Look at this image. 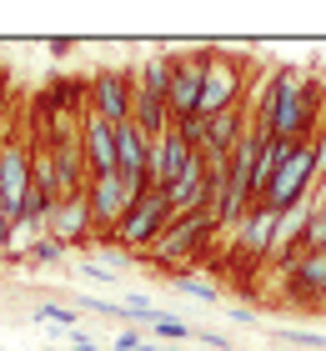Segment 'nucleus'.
<instances>
[{"label":"nucleus","instance_id":"obj_1","mask_svg":"<svg viewBox=\"0 0 326 351\" xmlns=\"http://www.w3.org/2000/svg\"><path fill=\"white\" fill-rule=\"evenodd\" d=\"M312 186H316V151H312V141H296L291 156H286V166L276 171V181H271V191H266V201H261V206H271V211H296Z\"/></svg>","mask_w":326,"mask_h":351},{"label":"nucleus","instance_id":"obj_2","mask_svg":"<svg viewBox=\"0 0 326 351\" xmlns=\"http://www.w3.org/2000/svg\"><path fill=\"white\" fill-rule=\"evenodd\" d=\"M130 106H136V66L121 71V66H106L91 75V116H101L106 125H126L130 121Z\"/></svg>","mask_w":326,"mask_h":351},{"label":"nucleus","instance_id":"obj_3","mask_svg":"<svg viewBox=\"0 0 326 351\" xmlns=\"http://www.w3.org/2000/svg\"><path fill=\"white\" fill-rule=\"evenodd\" d=\"M171 216H176V211H171V196H166V191H145V196L130 206V216L121 221L116 231H110V241H116L121 251H130V246H151L156 236L171 226Z\"/></svg>","mask_w":326,"mask_h":351},{"label":"nucleus","instance_id":"obj_4","mask_svg":"<svg viewBox=\"0 0 326 351\" xmlns=\"http://www.w3.org/2000/svg\"><path fill=\"white\" fill-rule=\"evenodd\" d=\"M241 90H246V75H241V56L211 51L206 56V90H201V110L196 116H221V110L241 106Z\"/></svg>","mask_w":326,"mask_h":351},{"label":"nucleus","instance_id":"obj_5","mask_svg":"<svg viewBox=\"0 0 326 351\" xmlns=\"http://www.w3.org/2000/svg\"><path fill=\"white\" fill-rule=\"evenodd\" d=\"M30 156L36 146H25V141H0V206H5L10 221L25 216V196H30Z\"/></svg>","mask_w":326,"mask_h":351},{"label":"nucleus","instance_id":"obj_6","mask_svg":"<svg viewBox=\"0 0 326 351\" xmlns=\"http://www.w3.org/2000/svg\"><path fill=\"white\" fill-rule=\"evenodd\" d=\"M86 196H91V216H95V226L110 236V231H116L121 221L130 216V206L141 201V191H130L121 176H91Z\"/></svg>","mask_w":326,"mask_h":351},{"label":"nucleus","instance_id":"obj_7","mask_svg":"<svg viewBox=\"0 0 326 351\" xmlns=\"http://www.w3.org/2000/svg\"><path fill=\"white\" fill-rule=\"evenodd\" d=\"M196 156H201V151H191L181 131H166L161 141H151V171H145V186H151V191H171L191 171Z\"/></svg>","mask_w":326,"mask_h":351},{"label":"nucleus","instance_id":"obj_8","mask_svg":"<svg viewBox=\"0 0 326 351\" xmlns=\"http://www.w3.org/2000/svg\"><path fill=\"white\" fill-rule=\"evenodd\" d=\"M206 56H211V51H181V56H176V66H171V110H176V121L201 110Z\"/></svg>","mask_w":326,"mask_h":351},{"label":"nucleus","instance_id":"obj_9","mask_svg":"<svg viewBox=\"0 0 326 351\" xmlns=\"http://www.w3.org/2000/svg\"><path fill=\"white\" fill-rule=\"evenodd\" d=\"M80 151H86L91 176H116V125H106L101 116H80Z\"/></svg>","mask_w":326,"mask_h":351},{"label":"nucleus","instance_id":"obj_10","mask_svg":"<svg viewBox=\"0 0 326 351\" xmlns=\"http://www.w3.org/2000/svg\"><path fill=\"white\" fill-rule=\"evenodd\" d=\"M91 226H95V216H91V196H65V201H56L51 221H45V231H51L60 246H80V241L91 236Z\"/></svg>","mask_w":326,"mask_h":351},{"label":"nucleus","instance_id":"obj_11","mask_svg":"<svg viewBox=\"0 0 326 351\" xmlns=\"http://www.w3.org/2000/svg\"><path fill=\"white\" fill-rule=\"evenodd\" d=\"M276 216H281V211H271V206H251V211L241 216V226H236V246L246 251V256H271Z\"/></svg>","mask_w":326,"mask_h":351},{"label":"nucleus","instance_id":"obj_12","mask_svg":"<svg viewBox=\"0 0 326 351\" xmlns=\"http://www.w3.org/2000/svg\"><path fill=\"white\" fill-rule=\"evenodd\" d=\"M286 271H291V296L296 301H321V291H326V251H306V256H296Z\"/></svg>","mask_w":326,"mask_h":351},{"label":"nucleus","instance_id":"obj_13","mask_svg":"<svg viewBox=\"0 0 326 351\" xmlns=\"http://www.w3.org/2000/svg\"><path fill=\"white\" fill-rule=\"evenodd\" d=\"M301 231H306V211H281L276 216V236H271V261L291 266V251H301Z\"/></svg>","mask_w":326,"mask_h":351},{"label":"nucleus","instance_id":"obj_14","mask_svg":"<svg viewBox=\"0 0 326 351\" xmlns=\"http://www.w3.org/2000/svg\"><path fill=\"white\" fill-rule=\"evenodd\" d=\"M171 66H176V56H166V51L151 56V60H141V66H136V90L171 101Z\"/></svg>","mask_w":326,"mask_h":351},{"label":"nucleus","instance_id":"obj_15","mask_svg":"<svg viewBox=\"0 0 326 351\" xmlns=\"http://www.w3.org/2000/svg\"><path fill=\"white\" fill-rule=\"evenodd\" d=\"M5 261H15V266H60L65 261V246L56 241V236H45V241H36L25 256H5Z\"/></svg>","mask_w":326,"mask_h":351},{"label":"nucleus","instance_id":"obj_16","mask_svg":"<svg viewBox=\"0 0 326 351\" xmlns=\"http://www.w3.org/2000/svg\"><path fill=\"white\" fill-rule=\"evenodd\" d=\"M151 331H156V341H166V346H181V341L196 337V331L181 322V316H166V311H156V316H151Z\"/></svg>","mask_w":326,"mask_h":351},{"label":"nucleus","instance_id":"obj_17","mask_svg":"<svg viewBox=\"0 0 326 351\" xmlns=\"http://www.w3.org/2000/svg\"><path fill=\"white\" fill-rule=\"evenodd\" d=\"M306 251H326V206L306 216V231H301V256Z\"/></svg>","mask_w":326,"mask_h":351},{"label":"nucleus","instance_id":"obj_18","mask_svg":"<svg viewBox=\"0 0 326 351\" xmlns=\"http://www.w3.org/2000/svg\"><path fill=\"white\" fill-rule=\"evenodd\" d=\"M166 281L176 286V291H186V296H196V301H206V306H216V301H221V291H216L211 281H196V276H166Z\"/></svg>","mask_w":326,"mask_h":351},{"label":"nucleus","instance_id":"obj_19","mask_svg":"<svg viewBox=\"0 0 326 351\" xmlns=\"http://www.w3.org/2000/svg\"><path fill=\"white\" fill-rule=\"evenodd\" d=\"M40 322H51V326H65V331H75V306H65V301H40L36 306Z\"/></svg>","mask_w":326,"mask_h":351},{"label":"nucleus","instance_id":"obj_20","mask_svg":"<svg viewBox=\"0 0 326 351\" xmlns=\"http://www.w3.org/2000/svg\"><path fill=\"white\" fill-rule=\"evenodd\" d=\"M80 311H91V316H110V322H126V301H106V296H80Z\"/></svg>","mask_w":326,"mask_h":351},{"label":"nucleus","instance_id":"obj_21","mask_svg":"<svg viewBox=\"0 0 326 351\" xmlns=\"http://www.w3.org/2000/svg\"><path fill=\"white\" fill-rule=\"evenodd\" d=\"M80 276H86L91 286H116V281H121V276H116V271H110L106 261H91V256L80 261Z\"/></svg>","mask_w":326,"mask_h":351},{"label":"nucleus","instance_id":"obj_22","mask_svg":"<svg viewBox=\"0 0 326 351\" xmlns=\"http://www.w3.org/2000/svg\"><path fill=\"white\" fill-rule=\"evenodd\" d=\"M281 337H286L291 346H312V351H326V331H301V326H286Z\"/></svg>","mask_w":326,"mask_h":351},{"label":"nucleus","instance_id":"obj_23","mask_svg":"<svg viewBox=\"0 0 326 351\" xmlns=\"http://www.w3.org/2000/svg\"><path fill=\"white\" fill-rule=\"evenodd\" d=\"M126 316H141V322H151V316H156V301L145 296V291H130V296H126Z\"/></svg>","mask_w":326,"mask_h":351},{"label":"nucleus","instance_id":"obj_24","mask_svg":"<svg viewBox=\"0 0 326 351\" xmlns=\"http://www.w3.org/2000/svg\"><path fill=\"white\" fill-rule=\"evenodd\" d=\"M116 351H145V337H141V331H121V337H116Z\"/></svg>","mask_w":326,"mask_h":351},{"label":"nucleus","instance_id":"obj_25","mask_svg":"<svg viewBox=\"0 0 326 351\" xmlns=\"http://www.w3.org/2000/svg\"><path fill=\"white\" fill-rule=\"evenodd\" d=\"M312 151H316V181H326V131L312 141Z\"/></svg>","mask_w":326,"mask_h":351},{"label":"nucleus","instance_id":"obj_26","mask_svg":"<svg viewBox=\"0 0 326 351\" xmlns=\"http://www.w3.org/2000/svg\"><path fill=\"white\" fill-rule=\"evenodd\" d=\"M231 322H236V326H256V316H251V306H236Z\"/></svg>","mask_w":326,"mask_h":351},{"label":"nucleus","instance_id":"obj_27","mask_svg":"<svg viewBox=\"0 0 326 351\" xmlns=\"http://www.w3.org/2000/svg\"><path fill=\"white\" fill-rule=\"evenodd\" d=\"M5 101H10V75L0 71V106H5Z\"/></svg>","mask_w":326,"mask_h":351},{"label":"nucleus","instance_id":"obj_28","mask_svg":"<svg viewBox=\"0 0 326 351\" xmlns=\"http://www.w3.org/2000/svg\"><path fill=\"white\" fill-rule=\"evenodd\" d=\"M166 351H181V346H166Z\"/></svg>","mask_w":326,"mask_h":351},{"label":"nucleus","instance_id":"obj_29","mask_svg":"<svg viewBox=\"0 0 326 351\" xmlns=\"http://www.w3.org/2000/svg\"><path fill=\"white\" fill-rule=\"evenodd\" d=\"M321 306H326V291H321Z\"/></svg>","mask_w":326,"mask_h":351}]
</instances>
